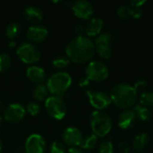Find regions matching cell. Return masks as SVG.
<instances>
[{
  "mask_svg": "<svg viewBox=\"0 0 153 153\" xmlns=\"http://www.w3.org/2000/svg\"><path fill=\"white\" fill-rule=\"evenodd\" d=\"M50 152L51 153H65L66 149L64 143L59 141H55L52 143L50 146Z\"/></svg>",
  "mask_w": 153,
  "mask_h": 153,
  "instance_id": "f546056e",
  "label": "cell"
},
{
  "mask_svg": "<svg viewBox=\"0 0 153 153\" xmlns=\"http://www.w3.org/2000/svg\"><path fill=\"white\" fill-rule=\"evenodd\" d=\"M92 134L97 137L108 135L112 129V119L109 115L103 110H95L92 112L90 119Z\"/></svg>",
  "mask_w": 153,
  "mask_h": 153,
  "instance_id": "277c9868",
  "label": "cell"
},
{
  "mask_svg": "<svg viewBox=\"0 0 153 153\" xmlns=\"http://www.w3.org/2000/svg\"><path fill=\"white\" fill-rule=\"evenodd\" d=\"M74 15L81 19H90L93 13L94 8L91 2L87 0H78L72 5Z\"/></svg>",
  "mask_w": 153,
  "mask_h": 153,
  "instance_id": "7c38bea8",
  "label": "cell"
},
{
  "mask_svg": "<svg viewBox=\"0 0 153 153\" xmlns=\"http://www.w3.org/2000/svg\"><path fill=\"white\" fill-rule=\"evenodd\" d=\"M16 54L19 59L26 64H35L39 61L41 56L38 47L31 42L22 43L18 47Z\"/></svg>",
  "mask_w": 153,
  "mask_h": 153,
  "instance_id": "5b68a950",
  "label": "cell"
},
{
  "mask_svg": "<svg viewBox=\"0 0 153 153\" xmlns=\"http://www.w3.org/2000/svg\"><path fill=\"white\" fill-rule=\"evenodd\" d=\"M22 31V26L18 22H11L5 28V35L10 39H13L20 35Z\"/></svg>",
  "mask_w": 153,
  "mask_h": 153,
  "instance_id": "ffe728a7",
  "label": "cell"
},
{
  "mask_svg": "<svg viewBox=\"0 0 153 153\" xmlns=\"http://www.w3.org/2000/svg\"><path fill=\"white\" fill-rule=\"evenodd\" d=\"M90 82H91V81L85 76V77H82V78L80 79L79 84H80L81 87H86V86H88V85L90 84Z\"/></svg>",
  "mask_w": 153,
  "mask_h": 153,
  "instance_id": "8d00e7d4",
  "label": "cell"
},
{
  "mask_svg": "<svg viewBox=\"0 0 153 153\" xmlns=\"http://www.w3.org/2000/svg\"><path fill=\"white\" fill-rule=\"evenodd\" d=\"M133 109H134V111L136 114L137 119H139V120H141L143 122L150 121L152 117V113L151 109L142 106L141 104L134 105Z\"/></svg>",
  "mask_w": 153,
  "mask_h": 153,
  "instance_id": "d6986e66",
  "label": "cell"
},
{
  "mask_svg": "<svg viewBox=\"0 0 153 153\" xmlns=\"http://www.w3.org/2000/svg\"><path fill=\"white\" fill-rule=\"evenodd\" d=\"M74 31L77 35V37H82V36H84L85 34V27L82 24H78L76 25L75 29H74Z\"/></svg>",
  "mask_w": 153,
  "mask_h": 153,
  "instance_id": "d6a6232c",
  "label": "cell"
},
{
  "mask_svg": "<svg viewBox=\"0 0 153 153\" xmlns=\"http://www.w3.org/2000/svg\"><path fill=\"white\" fill-rule=\"evenodd\" d=\"M86 95L91 105L97 110H103L110 106L112 100L109 94L101 91H94L89 89L86 91Z\"/></svg>",
  "mask_w": 153,
  "mask_h": 153,
  "instance_id": "ba28073f",
  "label": "cell"
},
{
  "mask_svg": "<svg viewBox=\"0 0 153 153\" xmlns=\"http://www.w3.org/2000/svg\"><path fill=\"white\" fill-rule=\"evenodd\" d=\"M96 49L98 54L105 59H109L112 56L113 51L110 46H100V47H97Z\"/></svg>",
  "mask_w": 153,
  "mask_h": 153,
  "instance_id": "f1b7e54d",
  "label": "cell"
},
{
  "mask_svg": "<svg viewBox=\"0 0 153 153\" xmlns=\"http://www.w3.org/2000/svg\"><path fill=\"white\" fill-rule=\"evenodd\" d=\"M45 108L50 117L61 120L66 115V105L61 97L50 96L45 101Z\"/></svg>",
  "mask_w": 153,
  "mask_h": 153,
  "instance_id": "52a82bcc",
  "label": "cell"
},
{
  "mask_svg": "<svg viewBox=\"0 0 153 153\" xmlns=\"http://www.w3.org/2000/svg\"><path fill=\"white\" fill-rule=\"evenodd\" d=\"M26 114L25 108L19 103L10 104L4 110V118L11 123H16L21 121Z\"/></svg>",
  "mask_w": 153,
  "mask_h": 153,
  "instance_id": "8fae6325",
  "label": "cell"
},
{
  "mask_svg": "<svg viewBox=\"0 0 153 153\" xmlns=\"http://www.w3.org/2000/svg\"><path fill=\"white\" fill-rule=\"evenodd\" d=\"M133 8V17L135 19L141 18L143 15V9L142 7H132Z\"/></svg>",
  "mask_w": 153,
  "mask_h": 153,
  "instance_id": "e575fe53",
  "label": "cell"
},
{
  "mask_svg": "<svg viewBox=\"0 0 153 153\" xmlns=\"http://www.w3.org/2000/svg\"><path fill=\"white\" fill-rule=\"evenodd\" d=\"M15 46V42L14 41H11L10 43H9V47L10 48H13V47H14Z\"/></svg>",
  "mask_w": 153,
  "mask_h": 153,
  "instance_id": "f35d334b",
  "label": "cell"
},
{
  "mask_svg": "<svg viewBox=\"0 0 153 153\" xmlns=\"http://www.w3.org/2000/svg\"><path fill=\"white\" fill-rule=\"evenodd\" d=\"M4 109V105L2 104V102H0V111Z\"/></svg>",
  "mask_w": 153,
  "mask_h": 153,
  "instance_id": "ab89813d",
  "label": "cell"
},
{
  "mask_svg": "<svg viewBox=\"0 0 153 153\" xmlns=\"http://www.w3.org/2000/svg\"><path fill=\"white\" fill-rule=\"evenodd\" d=\"M95 51L94 41L90 37H75L66 46L65 56L75 64H83L91 59Z\"/></svg>",
  "mask_w": 153,
  "mask_h": 153,
  "instance_id": "6da1fadb",
  "label": "cell"
},
{
  "mask_svg": "<svg viewBox=\"0 0 153 153\" xmlns=\"http://www.w3.org/2000/svg\"><path fill=\"white\" fill-rule=\"evenodd\" d=\"M24 149L26 153H44L46 150V141L40 134H30L25 142Z\"/></svg>",
  "mask_w": 153,
  "mask_h": 153,
  "instance_id": "30bf717a",
  "label": "cell"
},
{
  "mask_svg": "<svg viewBox=\"0 0 153 153\" xmlns=\"http://www.w3.org/2000/svg\"><path fill=\"white\" fill-rule=\"evenodd\" d=\"M97 143H98V137L94 134H91L83 137L81 147L83 150H92L95 148Z\"/></svg>",
  "mask_w": 153,
  "mask_h": 153,
  "instance_id": "7402d4cb",
  "label": "cell"
},
{
  "mask_svg": "<svg viewBox=\"0 0 153 153\" xmlns=\"http://www.w3.org/2000/svg\"><path fill=\"white\" fill-rule=\"evenodd\" d=\"M85 74L90 81L102 82L108 77L109 71L108 66L103 62L94 60L87 65L85 68Z\"/></svg>",
  "mask_w": 153,
  "mask_h": 153,
  "instance_id": "8992f818",
  "label": "cell"
},
{
  "mask_svg": "<svg viewBox=\"0 0 153 153\" xmlns=\"http://www.w3.org/2000/svg\"><path fill=\"white\" fill-rule=\"evenodd\" d=\"M110 97L112 102L117 107L128 109L135 105L138 93L135 91L134 86L128 83H118L111 90Z\"/></svg>",
  "mask_w": 153,
  "mask_h": 153,
  "instance_id": "7a4b0ae2",
  "label": "cell"
},
{
  "mask_svg": "<svg viewBox=\"0 0 153 153\" xmlns=\"http://www.w3.org/2000/svg\"><path fill=\"white\" fill-rule=\"evenodd\" d=\"M140 104L145 108H153V91H143L140 95Z\"/></svg>",
  "mask_w": 153,
  "mask_h": 153,
  "instance_id": "cb8c5ba5",
  "label": "cell"
},
{
  "mask_svg": "<svg viewBox=\"0 0 153 153\" xmlns=\"http://www.w3.org/2000/svg\"><path fill=\"white\" fill-rule=\"evenodd\" d=\"M104 22L100 18H91L85 26V33L88 37L98 36L103 28Z\"/></svg>",
  "mask_w": 153,
  "mask_h": 153,
  "instance_id": "2e32d148",
  "label": "cell"
},
{
  "mask_svg": "<svg viewBox=\"0 0 153 153\" xmlns=\"http://www.w3.org/2000/svg\"><path fill=\"white\" fill-rule=\"evenodd\" d=\"M149 143V135L147 133H141L137 134L132 143V148L136 153L142 152Z\"/></svg>",
  "mask_w": 153,
  "mask_h": 153,
  "instance_id": "ac0fdd59",
  "label": "cell"
},
{
  "mask_svg": "<svg viewBox=\"0 0 153 153\" xmlns=\"http://www.w3.org/2000/svg\"><path fill=\"white\" fill-rule=\"evenodd\" d=\"M146 86H147V82H146L144 79H139V80L134 83V88L135 91L138 93L139 91H143L146 88Z\"/></svg>",
  "mask_w": 153,
  "mask_h": 153,
  "instance_id": "1f68e13d",
  "label": "cell"
},
{
  "mask_svg": "<svg viewBox=\"0 0 153 153\" xmlns=\"http://www.w3.org/2000/svg\"><path fill=\"white\" fill-rule=\"evenodd\" d=\"M137 117L133 108L125 109L120 113L117 118L118 126L123 130H129L134 127L137 122Z\"/></svg>",
  "mask_w": 153,
  "mask_h": 153,
  "instance_id": "4fadbf2b",
  "label": "cell"
},
{
  "mask_svg": "<svg viewBox=\"0 0 153 153\" xmlns=\"http://www.w3.org/2000/svg\"><path fill=\"white\" fill-rule=\"evenodd\" d=\"M99 153H114V146L111 141L104 140L98 145Z\"/></svg>",
  "mask_w": 153,
  "mask_h": 153,
  "instance_id": "83f0119b",
  "label": "cell"
},
{
  "mask_svg": "<svg viewBox=\"0 0 153 153\" xmlns=\"http://www.w3.org/2000/svg\"><path fill=\"white\" fill-rule=\"evenodd\" d=\"M146 4L145 0H133L130 2L131 7H143V5Z\"/></svg>",
  "mask_w": 153,
  "mask_h": 153,
  "instance_id": "d590c367",
  "label": "cell"
},
{
  "mask_svg": "<svg viewBox=\"0 0 153 153\" xmlns=\"http://www.w3.org/2000/svg\"><path fill=\"white\" fill-rule=\"evenodd\" d=\"M23 16L27 21L30 22H38L42 20L43 13L40 8L34 5H30L24 9Z\"/></svg>",
  "mask_w": 153,
  "mask_h": 153,
  "instance_id": "e0dca14e",
  "label": "cell"
},
{
  "mask_svg": "<svg viewBox=\"0 0 153 153\" xmlns=\"http://www.w3.org/2000/svg\"><path fill=\"white\" fill-rule=\"evenodd\" d=\"M48 35V29L39 24L32 25L30 26L28 30H27V38L35 43H39L44 41Z\"/></svg>",
  "mask_w": 153,
  "mask_h": 153,
  "instance_id": "5bb4252c",
  "label": "cell"
},
{
  "mask_svg": "<svg viewBox=\"0 0 153 153\" xmlns=\"http://www.w3.org/2000/svg\"><path fill=\"white\" fill-rule=\"evenodd\" d=\"M25 109H26V111H27L30 115H31V116H33V117L39 115V112H40L39 105L38 103L34 102V101L29 102V103L27 104Z\"/></svg>",
  "mask_w": 153,
  "mask_h": 153,
  "instance_id": "4dcf8cb0",
  "label": "cell"
},
{
  "mask_svg": "<svg viewBox=\"0 0 153 153\" xmlns=\"http://www.w3.org/2000/svg\"><path fill=\"white\" fill-rule=\"evenodd\" d=\"M12 64V58L7 53H0V73L5 72Z\"/></svg>",
  "mask_w": 153,
  "mask_h": 153,
  "instance_id": "484cf974",
  "label": "cell"
},
{
  "mask_svg": "<svg viewBox=\"0 0 153 153\" xmlns=\"http://www.w3.org/2000/svg\"><path fill=\"white\" fill-rule=\"evenodd\" d=\"M72 77L66 72H57L53 74L47 80V88L52 96L61 97L70 88Z\"/></svg>",
  "mask_w": 153,
  "mask_h": 153,
  "instance_id": "3957f363",
  "label": "cell"
},
{
  "mask_svg": "<svg viewBox=\"0 0 153 153\" xmlns=\"http://www.w3.org/2000/svg\"><path fill=\"white\" fill-rule=\"evenodd\" d=\"M113 40V36L108 32L100 33L94 39L95 47H100V46H110L111 42Z\"/></svg>",
  "mask_w": 153,
  "mask_h": 153,
  "instance_id": "44dd1931",
  "label": "cell"
},
{
  "mask_svg": "<svg viewBox=\"0 0 153 153\" xmlns=\"http://www.w3.org/2000/svg\"><path fill=\"white\" fill-rule=\"evenodd\" d=\"M2 124H3V118H2V117L0 116V127H1V126H2Z\"/></svg>",
  "mask_w": 153,
  "mask_h": 153,
  "instance_id": "60d3db41",
  "label": "cell"
},
{
  "mask_svg": "<svg viewBox=\"0 0 153 153\" xmlns=\"http://www.w3.org/2000/svg\"><path fill=\"white\" fill-rule=\"evenodd\" d=\"M117 13L121 19H129L130 17L133 16V8L130 5L124 4L118 8Z\"/></svg>",
  "mask_w": 153,
  "mask_h": 153,
  "instance_id": "4316f807",
  "label": "cell"
},
{
  "mask_svg": "<svg viewBox=\"0 0 153 153\" xmlns=\"http://www.w3.org/2000/svg\"><path fill=\"white\" fill-rule=\"evenodd\" d=\"M118 150L121 153H129V146H128L127 143L121 142L118 144Z\"/></svg>",
  "mask_w": 153,
  "mask_h": 153,
  "instance_id": "836d02e7",
  "label": "cell"
},
{
  "mask_svg": "<svg viewBox=\"0 0 153 153\" xmlns=\"http://www.w3.org/2000/svg\"><path fill=\"white\" fill-rule=\"evenodd\" d=\"M66 153H84V152L81 149H79L78 147H74V148H70Z\"/></svg>",
  "mask_w": 153,
  "mask_h": 153,
  "instance_id": "74e56055",
  "label": "cell"
},
{
  "mask_svg": "<svg viewBox=\"0 0 153 153\" xmlns=\"http://www.w3.org/2000/svg\"><path fill=\"white\" fill-rule=\"evenodd\" d=\"M1 151H2V142L0 140V153H1Z\"/></svg>",
  "mask_w": 153,
  "mask_h": 153,
  "instance_id": "b9f144b4",
  "label": "cell"
},
{
  "mask_svg": "<svg viewBox=\"0 0 153 153\" xmlns=\"http://www.w3.org/2000/svg\"><path fill=\"white\" fill-rule=\"evenodd\" d=\"M26 75L30 81L36 84H43V82L47 80V75L44 69L37 65L30 66L26 71Z\"/></svg>",
  "mask_w": 153,
  "mask_h": 153,
  "instance_id": "9a60e30c",
  "label": "cell"
},
{
  "mask_svg": "<svg viewBox=\"0 0 153 153\" xmlns=\"http://www.w3.org/2000/svg\"><path fill=\"white\" fill-rule=\"evenodd\" d=\"M83 137L84 136H83L82 131L79 128L74 127V126L67 127L64 131L63 135H62L64 143L70 146L71 148L81 146Z\"/></svg>",
  "mask_w": 153,
  "mask_h": 153,
  "instance_id": "9c48e42d",
  "label": "cell"
},
{
  "mask_svg": "<svg viewBox=\"0 0 153 153\" xmlns=\"http://www.w3.org/2000/svg\"><path fill=\"white\" fill-rule=\"evenodd\" d=\"M48 90L46 85L44 84H38L32 91V96L35 100H43L47 98L48 94Z\"/></svg>",
  "mask_w": 153,
  "mask_h": 153,
  "instance_id": "603a6c76",
  "label": "cell"
},
{
  "mask_svg": "<svg viewBox=\"0 0 153 153\" xmlns=\"http://www.w3.org/2000/svg\"><path fill=\"white\" fill-rule=\"evenodd\" d=\"M69 63H70V60L65 55H59V56H56L53 59V62H52L53 66L56 69H59V70L67 67Z\"/></svg>",
  "mask_w": 153,
  "mask_h": 153,
  "instance_id": "d4e9b609",
  "label": "cell"
}]
</instances>
